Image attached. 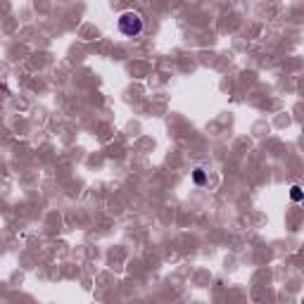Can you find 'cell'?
I'll return each instance as SVG.
<instances>
[{"instance_id":"obj_1","label":"cell","mask_w":304,"mask_h":304,"mask_svg":"<svg viewBox=\"0 0 304 304\" xmlns=\"http://www.w3.org/2000/svg\"><path fill=\"white\" fill-rule=\"evenodd\" d=\"M119 31L124 36H138L143 31V19L135 12H124L119 17Z\"/></svg>"},{"instance_id":"obj_3","label":"cell","mask_w":304,"mask_h":304,"mask_svg":"<svg viewBox=\"0 0 304 304\" xmlns=\"http://www.w3.org/2000/svg\"><path fill=\"white\" fill-rule=\"evenodd\" d=\"M290 198H292V202H300L302 200V188L300 185H292L290 188Z\"/></svg>"},{"instance_id":"obj_2","label":"cell","mask_w":304,"mask_h":304,"mask_svg":"<svg viewBox=\"0 0 304 304\" xmlns=\"http://www.w3.org/2000/svg\"><path fill=\"white\" fill-rule=\"evenodd\" d=\"M193 183L195 185L207 183V173H204V169H195V171H193Z\"/></svg>"},{"instance_id":"obj_4","label":"cell","mask_w":304,"mask_h":304,"mask_svg":"<svg viewBox=\"0 0 304 304\" xmlns=\"http://www.w3.org/2000/svg\"><path fill=\"white\" fill-rule=\"evenodd\" d=\"M2 95H7V88H5V86L0 83V98H2Z\"/></svg>"}]
</instances>
